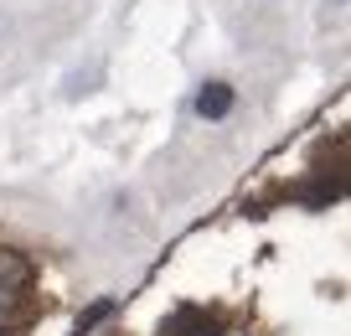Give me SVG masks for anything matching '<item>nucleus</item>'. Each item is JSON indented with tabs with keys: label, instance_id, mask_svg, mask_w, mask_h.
Wrapping results in <instances>:
<instances>
[{
	"label": "nucleus",
	"instance_id": "obj_1",
	"mask_svg": "<svg viewBox=\"0 0 351 336\" xmlns=\"http://www.w3.org/2000/svg\"><path fill=\"white\" fill-rule=\"evenodd\" d=\"M232 104H238V88H232V83H222V78L202 83V93H197V114H202V120H228V114H232Z\"/></svg>",
	"mask_w": 351,
	"mask_h": 336
},
{
	"label": "nucleus",
	"instance_id": "obj_2",
	"mask_svg": "<svg viewBox=\"0 0 351 336\" xmlns=\"http://www.w3.org/2000/svg\"><path fill=\"white\" fill-rule=\"evenodd\" d=\"M26 284H32V259L21 249H0V295L26 290Z\"/></svg>",
	"mask_w": 351,
	"mask_h": 336
},
{
	"label": "nucleus",
	"instance_id": "obj_3",
	"mask_svg": "<svg viewBox=\"0 0 351 336\" xmlns=\"http://www.w3.org/2000/svg\"><path fill=\"white\" fill-rule=\"evenodd\" d=\"M171 336H217V321H202V311H181L171 321Z\"/></svg>",
	"mask_w": 351,
	"mask_h": 336
},
{
	"label": "nucleus",
	"instance_id": "obj_4",
	"mask_svg": "<svg viewBox=\"0 0 351 336\" xmlns=\"http://www.w3.org/2000/svg\"><path fill=\"white\" fill-rule=\"evenodd\" d=\"M114 311H119V300H114V295H104V300H93V305H88L83 315H77V336H88V331H93V326H99V321H109Z\"/></svg>",
	"mask_w": 351,
	"mask_h": 336
},
{
	"label": "nucleus",
	"instance_id": "obj_5",
	"mask_svg": "<svg viewBox=\"0 0 351 336\" xmlns=\"http://www.w3.org/2000/svg\"><path fill=\"white\" fill-rule=\"evenodd\" d=\"M336 5H341V0H336Z\"/></svg>",
	"mask_w": 351,
	"mask_h": 336
}]
</instances>
